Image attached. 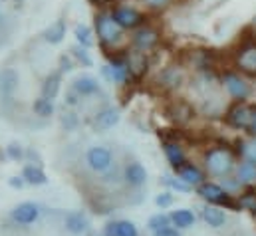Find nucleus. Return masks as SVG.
<instances>
[{
	"mask_svg": "<svg viewBox=\"0 0 256 236\" xmlns=\"http://www.w3.org/2000/svg\"><path fill=\"white\" fill-rule=\"evenodd\" d=\"M238 210H248V212H254L256 214V192L254 190H244L240 196H238Z\"/></svg>",
	"mask_w": 256,
	"mask_h": 236,
	"instance_id": "obj_30",
	"label": "nucleus"
},
{
	"mask_svg": "<svg viewBox=\"0 0 256 236\" xmlns=\"http://www.w3.org/2000/svg\"><path fill=\"white\" fill-rule=\"evenodd\" d=\"M110 70H112V84H126L129 78H131V68H129V62L122 58L112 60L110 64Z\"/></svg>",
	"mask_w": 256,
	"mask_h": 236,
	"instance_id": "obj_23",
	"label": "nucleus"
},
{
	"mask_svg": "<svg viewBox=\"0 0 256 236\" xmlns=\"http://www.w3.org/2000/svg\"><path fill=\"white\" fill-rule=\"evenodd\" d=\"M64 228L74 236H80L90 230V216L84 210H72L64 216Z\"/></svg>",
	"mask_w": 256,
	"mask_h": 236,
	"instance_id": "obj_14",
	"label": "nucleus"
},
{
	"mask_svg": "<svg viewBox=\"0 0 256 236\" xmlns=\"http://www.w3.org/2000/svg\"><path fill=\"white\" fill-rule=\"evenodd\" d=\"M240 186H242V184H240V180L236 177H230V175H228V177L222 178V188H224L226 192H230V194H232L234 190H238Z\"/></svg>",
	"mask_w": 256,
	"mask_h": 236,
	"instance_id": "obj_36",
	"label": "nucleus"
},
{
	"mask_svg": "<svg viewBox=\"0 0 256 236\" xmlns=\"http://www.w3.org/2000/svg\"><path fill=\"white\" fill-rule=\"evenodd\" d=\"M12 2H14V4H16V6H22V4H24V2H26V0H12Z\"/></svg>",
	"mask_w": 256,
	"mask_h": 236,
	"instance_id": "obj_44",
	"label": "nucleus"
},
{
	"mask_svg": "<svg viewBox=\"0 0 256 236\" xmlns=\"http://www.w3.org/2000/svg\"><path fill=\"white\" fill-rule=\"evenodd\" d=\"M20 86V74L16 72V68L12 66H6V68H0V98L8 100L16 94Z\"/></svg>",
	"mask_w": 256,
	"mask_h": 236,
	"instance_id": "obj_13",
	"label": "nucleus"
},
{
	"mask_svg": "<svg viewBox=\"0 0 256 236\" xmlns=\"http://www.w3.org/2000/svg\"><path fill=\"white\" fill-rule=\"evenodd\" d=\"M8 184H10L12 188H22L26 182H24V178H22V175H20V177H10V178H8Z\"/></svg>",
	"mask_w": 256,
	"mask_h": 236,
	"instance_id": "obj_43",
	"label": "nucleus"
},
{
	"mask_svg": "<svg viewBox=\"0 0 256 236\" xmlns=\"http://www.w3.org/2000/svg\"><path fill=\"white\" fill-rule=\"evenodd\" d=\"M169 216H171V224L175 228H179V230L191 228L192 224H194V220H196V216H194V212H192L191 208H177Z\"/></svg>",
	"mask_w": 256,
	"mask_h": 236,
	"instance_id": "obj_22",
	"label": "nucleus"
},
{
	"mask_svg": "<svg viewBox=\"0 0 256 236\" xmlns=\"http://www.w3.org/2000/svg\"><path fill=\"white\" fill-rule=\"evenodd\" d=\"M6 157L12 159V161H22V159L26 157V151H24V147H22L20 143L12 141V143L6 147Z\"/></svg>",
	"mask_w": 256,
	"mask_h": 236,
	"instance_id": "obj_32",
	"label": "nucleus"
},
{
	"mask_svg": "<svg viewBox=\"0 0 256 236\" xmlns=\"http://www.w3.org/2000/svg\"><path fill=\"white\" fill-rule=\"evenodd\" d=\"M196 194L206 202V204H216V206H224V208H238V202L232 200V194L226 192L222 188V184L218 182H212V180H204L200 186H196Z\"/></svg>",
	"mask_w": 256,
	"mask_h": 236,
	"instance_id": "obj_2",
	"label": "nucleus"
},
{
	"mask_svg": "<svg viewBox=\"0 0 256 236\" xmlns=\"http://www.w3.org/2000/svg\"><path fill=\"white\" fill-rule=\"evenodd\" d=\"M88 236H100V234H88Z\"/></svg>",
	"mask_w": 256,
	"mask_h": 236,
	"instance_id": "obj_45",
	"label": "nucleus"
},
{
	"mask_svg": "<svg viewBox=\"0 0 256 236\" xmlns=\"http://www.w3.org/2000/svg\"><path fill=\"white\" fill-rule=\"evenodd\" d=\"M161 182H163L165 186H169L171 190H177V192H191L192 190L189 184H185L181 178H177V177H169V175H165V177L161 178Z\"/></svg>",
	"mask_w": 256,
	"mask_h": 236,
	"instance_id": "obj_31",
	"label": "nucleus"
},
{
	"mask_svg": "<svg viewBox=\"0 0 256 236\" xmlns=\"http://www.w3.org/2000/svg\"><path fill=\"white\" fill-rule=\"evenodd\" d=\"M78 123H80V119H78V116L74 112H66L64 116H62V125L68 131H74L78 127Z\"/></svg>",
	"mask_w": 256,
	"mask_h": 236,
	"instance_id": "obj_35",
	"label": "nucleus"
},
{
	"mask_svg": "<svg viewBox=\"0 0 256 236\" xmlns=\"http://www.w3.org/2000/svg\"><path fill=\"white\" fill-rule=\"evenodd\" d=\"M236 175L234 177L240 180V184H254L256 182V163H250V161H240L236 163Z\"/></svg>",
	"mask_w": 256,
	"mask_h": 236,
	"instance_id": "obj_24",
	"label": "nucleus"
},
{
	"mask_svg": "<svg viewBox=\"0 0 256 236\" xmlns=\"http://www.w3.org/2000/svg\"><path fill=\"white\" fill-rule=\"evenodd\" d=\"M250 114H252V104L248 102H234L228 110H226V123L234 129L246 131L248 123H250Z\"/></svg>",
	"mask_w": 256,
	"mask_h": 236,
	"instance_id": "obj_7",
	"label": "nucleus"
},
{
	"mask_svg": "<svg viewBox=\"0 0 256 236\" xmlns=\"http://www.w3.org/2000/svg\"><path fill=\"white\" fill-rule=\"evenodd\" d=\"M104 236H120L118 234V222H108L104 226Z\"/></svg>",
	"mask_w": 256,
	"mask_h": 236,
	"instance_id": "obj_42",
	"label": "nucleus"
},
{
	"mask_svg": "<svg viewBox=\"0 0 256 236\" xmlns=\"http://www.w3.org/2000/svg\"><path fill=\"white\" fill-rule=\"evenodd\" d=\"M22 178L26 184H32V186H42L48 182V175L42 171L40 165H34V163H28L24 165L22 169Z\"/></svg>",
	"mask_w": 256,
	"mask_h": 236,
	"instance_id": "obj_20",
	"label": "nucleus"
},
{
	"mask_svg": "<svg viewBox=\"0 0 256 236\" xmlns=\"http://www.w3.org/2000/svg\"><path fill=\"white\" fill-rule=\"evenodd\" d=\"M157 42H159V32H157L155 28H151V26H141V28H137V30L133 32V36H131V44H133L139 52H149V50H153V48L157 46Z\"/></svg>",
	"mask_w": 256,
	"mask_h": 236,
	"instance_id": "obj_11",
	"label": "nucleus"
},
{
	"mask_svg": "<svg viewBox=\"0 0 256 236\" xmlns=\"http://www.w3.org/2000/svg\"><path fill=\"white\" fill-rule=\"evenodd\" d=\"M110 14H112V18L116 20V24L122 30H137L145 22L143 14L133 6H114Z\"/></svg>",
	"mask_w": 256,
	"mask_h": 236,
	"instance_id": "obj_6",
	"label": "nucleus"
},
{
	"mask_svg": "<svg viewBox=\"0 0 256 236\" xmlns=\"http://www.w3.org/2000/svg\"><path fill=\"white\" fill-rule=\"evenodd\" d=\"M163 153H165V157H167V163H169L175 171L187 163V157H185L183 147H181L179 143H175V141H165V143H163Z\"/></svg>",
	"mask_w": 256,
	"mask_h": 236,
	"instance_id": "obj_19",
	"label": "nucleus"
},
{
	"mask_svg": "<svg viewBox=\"0 0 256 236\" xmlns=\"http://www.w3.org/2000/svg\"><path fill=\"white\" fill-rule=\"evenodd\" d=\"M143 4L153 8V10H163V8H167L171 4V0H143Z\"/></svg>",
	"mask_w": 256,
	"mask_h": 236,
	"instance_id": "obj_38",
	"label": "nucleus"
},
{
	"mask_svg": "<svg viewBox=\"0 0 256 236\" xmlns=\"http://www.w3.org/2000/svg\"><path fill=\"white\" fill-rule=\"evenodd\" d=\"M74 66H76V60L72 58V54H62V56L58 58V72H60L62 76L68 74V72H72Z\"/></svg>",
	"mask_w": 256,
	"mask_h": 236,
	"instance_id": "obj_34",
	"label": "nucleus"
},
{
	"mask_svg": "<svg viewBox=\"0 0 256 236\" xmlns=\"http://www.w3.org/2000/svg\"><path fill=\"white\" fill-rule=\"evenodd\" d=\"M153 236H181V230L175 228V226H167V228H163V230L153 232Z\"/></svg>",
	"mask_w": 256,
	"mask_h": 236,
	"instance_id": "obj_41",
	"label": "nucleus"
},
{
	"mask_svg": "<svg viewBox=\"0 0 256 236\" xmlns=\"http://www.w3.org/2000/svg\"><path fill=\"white\" fill-rule=\"evenodd\" d=\"M155 204H157V206H161V208L171 206V204H173V194H171L169 190H165V192L157 194V196H155Z\"/></svg>",
	"mask_w": 256,
	"mask_h": 236,
	"instance_id": "obj_37",
	"label": "nucleus"
},
{
	"mask_svg": "<svg viewBox=\"0 0 256 236\" xmlns=\"http://www.w3.org/2000/svg\"><path fill=\"white\" fill-rule=\"evenodd\" d=\"M84 161H86V167H88L92 173H98V175L108 173V171L114 167V163H116L112 149L106 147V145H94V147H90V149L86 151Z\"/></svg>",
	"mask_w": 256,
	"mask_h": 236,
	"instance_id": "obj_3",
	"label": "nucleus"
},
{
	"mask_svg": "<svg viewBox=\"0 0 256 236\" xmlns=\"http://www.w3.org/2000/svg\"><path fill=\"white\" fill-rule=\"evenodd\" d=\"M120 119H122V112L118 110V108H114V106H108V108H104V110H100L94 119H92V125H94V129L96 131H108V129H112V127H116L118 123H120Z\"/></svg>",
	"mask_w": 256,
	"mask_h": 236,
	"instance_id": "obj_12",
	"label": "nucleus"
},
{
	"mask_svg": "<svg viewBox=\"0 0 256 236\" xmlns=\"http://www.w3.org/2000/svg\"><path fill=\"white\" fill-rule=\"evenodd\" d=\"M118 234L120 236H139L137 226L131 220H118Z\"/></svg>",
	"mask_w": 256,
	"mask_h": 236,
	"instance_id": "obj_33",
	"label": "nucleus"
},
{
	"mask_svg": "<svg viewBox=\"0 0 256 236\" xmlns=\"http://www.w3.org/2000/svg\"><path fill=\"white\" fill-rule=\"evenodd\" d=\"M204 169L210 177H228L236 169L234 155L226 147H210L204 153Z\"/></svg>",
	"mask_w": 256,
	"mask_h": 236,
	"instance_id": "obj_1",
	"label": "nucleus"
},
{
	"mask_svg": "<svg viewBox=\"0 0 256 236\" xmlns=\"http://www.w3.org/2000/svg\"><path fill=\"white\" fill-rule=\"evenodd\" d=\"M254 24H256V16H254Z\"/></svg>",
	"mask_w": 256,
	"mask_h": 236,
	"instance_id": "obj_46",
	"label": "nucleus"
},
{
	"mask_svg": "<svg viewBox=\"0 0 256 236\" xmlns=\"http://www.w3.org/2000/svg\"><path fill=\"white\" fill-rule=\"evenodd\" d=\"M236 68L246 74V76H256V42L254 40H248L244 42L238 50H236Z\"/></svg>",
	"mask_w": 256,
	"mask_h": 236,
	"instance_id": "obj_8",
	"label": "nucleus"
},
{
	"mask_svg": "<svg viewBox=\"0 0 256 236\" xmlns=\"http://www.w3.org/2000/svg\"><path fill=\"white\" fill-rule=\"evenodd\" d=\"M60 90H62V74H60V72H52V74H48V76L44 78L42 88H40V96L54 102V100L58 98Z\"/></svg>",
	"mask_w": 256,
	"mask_h": 236,
	"instance_id": "obj_18",
	"label": "nucleus"
},
{
	"mask_svg": "<svg viewBox=\"0 0 256 236\" xmlns=\"http://www.w3.org/2000/svg\"><path fill=\"white\" fill-rule=\"evenodd\" d=\"M238 153H240L242 161H250V163H256V137L242 139V141L238 143Z\"/></svg>",
	"mask_w": 256,
	"mask_h": 236,
	"instance_id": "obj_27",
	"label": "nucleus"
},
{
	"mask_svg": "<svg viewBox=\"0 0 256 236\" xmlns=\"http://www.w3.org/2000/svg\"><path fill=\"white\" fill-rule=\"evenodd\" d=\"M70 54H72V58L76 60L78 64H82L84 68H92V66H94V58L90 56V50L84 48V46H80V44L72 46V48H70Z\"/></svg>",
	"mask_w": 256,
	"mask_h": 236,
	"instance_id": "obj_29",
	"label": "nucleus"
},
{
	"mask_svg": "<svg viewBox=\"0 0 256 236\" xmlns=\"http://www.w3.org/2000/svg\"><path fill=\"white\" fill-rule=\"evenodd\" d=\"M72 90L80 96V98H94L102 94V84L96 76L92 74H82L72 82Z\"/></svg>",
	"mask_w": 256,
	"mask_h": 236,
	"instance_id": "obj_10",
	"label": "nucleus"
},
{
	"mask_svg": "<svg viewBox=\"0 0 256 236\" xmlns=\"http://www.w3.org/2000/svg\"><path fill=\"white\" fill-rule=\"evenodd\" d=\"M80 100H82V98H80V96L70 88V90H68V94H66V104H68L70 108H74V106H78V104H80Z\"/></svg>",
	"mask_w": 256,
	"mask_h": 236,
	"instance_id": "obj_39",
	"label": "nucleus"
},
{
	"mask_svg": "<svg viewBox=\"0 0 256 236\" xmlns=\"http://www.w3.org/2000/svg\"><path fill=\"white\" fill-rule=\"evenodd\" d=\"M177 178H181L185 184H189L191 188H196V186H200L202 182H204V173L194 165V163H185L183 167H179L177 171Z\"/></svg>",
	"mask_w": 256,
	"mask_h": 236,
	"instance_id": "obj_16",
	"label": "nucleus"
},
{
	"mask_svg": "<svg viewBox=\"0 0 256 236\" xmlns=\"http://www.w3.org/2000/svg\"><path fill=\"white\" fill-rule=\"evenodd\" d=\"M147 169L139 161H131L124 169V180L128 182L131 188H141L147 182Z\"/></svg>",
	"mask_w": 256,
	"mask_h": 236,
	"instance_id": "obj_15",
	"label": "nucleus"
},
{
	"mask_svg": "<svg viewBox=\"0 0 256 236\" xmlns=\"http://www.w3.org/2000/svg\"><path fill=\"white\" fill-rule=\"evenodd\" d=\"M66 32H68V22H66L64 18H58V20H54V22L42 32V36H44V40H46L50 46H58V44L64 42Z\"/></svg>",
	"mask_w": 256,
	"mask_h": 236,
	"instance_id": "obj_17",
	"label": "nucleus"
},
{
	"mask_svg": "<svg viewBox=\"0 0 256 236\" xmlns=\"http://www.w3.org/2000/svg\"><path fill=\"white\" fill-rule=\"evenodd\" d=\"M220 82H222V88L226 90V94L234 102H246L250 98V94H252L250 84L240 74H236V72H224Z\"/></svg>",
	"mask_w": 256,
	"mask_h": 236,
	"instance_id": "obj_5",
	"label": "nucleus"
},
{
	"mask_svg": "<svg viewBox=\"0 0 256 236\" xmlns=\"http://www.w3.org/2000/svg\"><path fill=\"white\" fill-rule=\"evenodd\" d=\"M167 226H173V224H171V216H169L167 212H157V214H153V216L147 220V228H149L151 232L163 230V228H167Z\"/></svg>",
	"mask_w": 256,
	"mask_h": 236,
	"instance_id": "obj_28",
	"label": "nucleus"
},
{
	"mask_svg": "<svg viewBox=\"0 0 256 236\" xmlns=\"http://www.w3.org/2000/svg\"><path fill=\"white\" fill-rule=\"evenodd\" d=\"M10 218L20 226H30L40 218V206L36 202H20L10 210Z\"/></svg>",
	"mask_w": 256,
	"mask_h": 236,
	"instance_id": "obj_9",
	"label": "nucleus"
},
{
	"mask_svg": "<svg viewBox=\"0 0 256 236\" xmlns=\"http://www.w3.org/2000/svg\"><path fill=\"white\" fill-rule=\"evenodd\" d=\"M32 112L38 116V118H52L54 116V112H56V106H54V102L52 100H46V98H36L34 100V104H32Z\"/></svg>",
	"mask_w": 256,
	"mask_h": 236,
	"instance_id": "obj_26",
	"label": "nucleus"
},
{
	"mask_svg": "<svg viewBox=\"0 0 256 236\" xmlns=\"http://www.w3.org/2000/svg\"><path fill=\"white\" fill-rule=\"evenodd\" d=\"M246 133L250 137H256V104H252V114H250V123H248Z\"/></svg>",
	"mask_w": 256,
	"mask_h": 236,
	"instance_id": "obj_40",
	"label": "nucleus"
},
{
	"mask_svg": "<svg viewBox=\"0 0 256 236\" xmlns=\"http://www.w3.org/2000/svg\"><path fill=\"white\" fill-rule=\"evenodd\" d=\"M202 220H204L210 228H220V226H224V222H226V214H224V210H222L220 206H216V204H206V206L202 208Z\"/></svg>",
	"mask_w": 256,
	"mask_h": 236,
	"instance_id": "obj_21",
	"label": "nucleus"
},
{
	"mask_svg": "<svg viewBox=\"0 0 256 236\" xmlns=\"http://www.w3.org/2000/svg\"><path fill=\"white\" fill-rule=\"evenodd\" d=\"M94 26H96L98 38H100L104 44H112V46H114V44L122 42V38H124V30L116 24V20L112 18L110 12H98Z\"/></svg>",
	"mask_w": 256,
	"mask_h": 236,
	"instance_id": "obj_4",
	"label": "nucleus"
},
{
	"mask_svg": "<svg viewBox=\"0 0 256 236\" xmlns=\"http://www.w3.org/2000/svg\"><path fill=\"white\" fill-rule=\"evenodd\" d=\"M74 36H76V42H78L80 46H84V48H88V50L94 46V30H92L88 24H84V22L76 24Z\"/></svg>",
	"mask_w": 256,
	"mask_h": 236,
	"instance_id": "obj_25",
	"label": "nucleus"
}]
</instances>
